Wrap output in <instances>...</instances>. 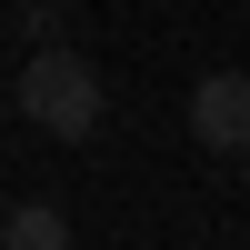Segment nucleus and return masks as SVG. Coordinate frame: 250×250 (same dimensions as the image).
<instances>
[{
	"label": "nucleus",
	"instance_id": "obj_1",
	"mask_svg": "<svg viewBox=\"0 0 250 250\" xmlns=\"http://www.w3.org/2000/svg\"><path fill=\"white\" fill-rule=\"evenodd\" d=\"M10 110L30 120V130H50V140H90L100 120H110V90H100V70L60 40V50H30L10 70Z\"/></svg>",
	"mask_w": 250,
	"mask_h": 250
},
{
	"label": "nucleus",
	"instance_id": "obj_2",
	"mask_svg": "<svg viewBox=\"0 0 250 250\" xmlns=\"http://www.w3.org/2000/svg\"><path fill=\"white\" fill-rule=\"evenodd\" d=\"M190 140L250 160V70H200V90H190Z\"/></svg>",
	"mask_w": 250,
	"mask_h": 250
},
{
	"label": "nucleus",
	"instance_id": "obj_3",
	"mask_svg": "<svg viewBox=\"0 0 250 250\" xmlns=\"http://www.w3.org/2000/svg\"><path fill=\"white\" fill-rule=\"evenodd\" d=\"M0 250H70V220H60L50 200H20V210L0 220Z\"/></svg>",
	"mask_w": 250,
	"mask_h": 250
},
{
	"label": "nucleus",
	"instance_id": "obj_4",
	"mask_svg": "<svg viewBox=\"0 0 250 250\" xmlns=\"http://www.w3.org/2000/svg\"><path fill=\"white\" fill-rule=\"evenodd\" d=\"M10 30H20V60H30V50H60V40H50V0H20Z\"/></svg>",
	"mask_w": 250,
	"mask_h": 250
},
{
	"label": "nucleus",
	"instance_id": "obj_5",
	"mask_svg": "<svg viewBox=\"0 0 250 250\" xmlns=\"http://www.w3.org/2000/svg\"><path fill=\"white\" fill-rule=\"evenodd\" d=\"M240 190H250V160H240Z\"/></svg>",
	"mask_w": 250,
	"mask_h": 250
}]
</instances>
